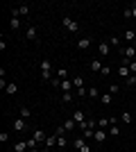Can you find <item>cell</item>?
Segmentation results:
<instances>
[{"label": "cell", "instance_id": "cell-1", "mask_svg": "<svg viewBox=\"0 0 136 152\" xmlns=\"http://www.w3.org/2000/svg\"><path fill=\"white\" fill-rule=\"evenodd\" d=\"M73 148L77 152H91V145H89V141H86L84 136H77V139L73 141Z\"/></svg>", "mask_w": 136, "mask_h": 152}, {"label": "cell", "instance_id": "cell-2", "mask_svg": "<svg viewBox=\"0 0 136 152\" xmlns=\"http://www.w3.org/2000/svg\"><path fill=\"white\" fill-rule=\"evenodd\" d=\"M61 25H64V30H66V32H77V30H79L77 20L71 18V16H64V18H61Z\"/></svg>", "mask_w": 136, "mask_h": 152}, {"label": "cell", "instance_id": "cell-3", "mask_svg": "<svg viewBox=\"0 0 136 152\" xmlns=\"http://www.w3.org/2000/svg\"><path fill=\"white\" fill-rule=\"evenodd\" d=\"M25 37H27V41H39V27L36 25H27Z\"/></svg>", "mask_w": 136, "mask_h": 152}, {"label": "cell", "instance_id": "cell-4", "mask_svg": "<svg viewBox=\"0 0 136 152\" xmlns=\"http://www.w3.org/2000/svg\"><path fill=\"white\" fill-rule=\"evenodd\" d=\"M97 52H100V57H107L111 52V43L109 41H100V43H97Z\"/></svg>", "mask_w": 136, "mask_h": 152}, {"label": "cell", "instance_id": "cell-5", "mask_svg": "<svg viewBox=\"0 0 136 152\" xmlns=\"http://www.w3.org/2000/svg\"><path fill=\"white\" fill-rule=\"evenodd\" d=\"M107 136H109V132H104V129H100V127L93 132V139H95V143H104V141H107Z\"/></svg>", "mask_w": 136, "mask_h": 152}, {"label": "cell", "instance_id": "cell-6", "mask_svg": "<svg viewBox=\"0 0 136 152\" xmlns=\"http://www.w3.org/2000/svg\"><path fill=\"white\" fill-rule=\"evenodd\" d=\"M14 132H27L25 118H16V121H14Z\"/></svg>", "mask_w": 136, "mask_h": 152}, {"label": "cell", "instance_id": "cell-7", "mask_svg": "<svg viewBox=\"0 0 136 152\" xmlns=\"http://www.w3.org/2000/svg\"><path fill=\"white\" fill-rule=\"evenodd\" d=\"M123 57H127V59H136V48L134 45H127V48H123Z\"/></svg>", "mask_w": 136, "mask_h": 152}, {"label": "cell", "instance_id": "cell-8", "mask_svg": "<svg viewBox=\"0 0 136 152\" xmlns=\"http://www.w3.org/2000/svg\"><path fill=\"white\" fill-rule=\"evenodd\" d=\"M59 89H61V93H66V91H73V89H75V84H73V80H61Z\"/></svg>", "mask_w": 136, "mask_h": 152}, {"label": "cell", "instance_id": "cell-9", "mask_svg": "<svg viewBox=\"0 0 136 152\" xmlns=\"http://www.w3.org/2000/svg\"><path fill=\"white\" fill-rule=\"evenodd\" d=\"M132 73H129V66H125V64H120L118 66V77H123V80H127Z\"/></svg>", "mask_w": 136, "mask_h": 152}, {"label": "cell", "instance_id": "cell-10", "mask_svg": "<svg viewBox=\"0 0 136 152\" xmlns=\"http://www.w3.org/2000/svg\"><path fill=\"white\" fill-rule=\"evenodd\" d=\"M91 43H93V41H91L89 37H82L77 41V48H79V50H86V48H91Z\"/></svg>", "mask_w": 136, "mask_h": 152}, {"label": "cell", "instance_id": "cell-11", "mask_svg": "<svg viewBox=\"0 0 136 152\" xmlns=\"http://www.w3.org/2000/svg\"><path fill=\"white\" fill-rule=\"evenodd\" d=\"M79 129H82V132H86V129H95V121H93V118H86V121L79 125Z\"/></svg>", "mask_w": 136, "mask_h": 152}, {"label": "cell", "instance_id": "cell-12", "mask_svg": "<svg viewBox=\"0 0 136 152\" xmlns=\"http://www.w3.org/2000/svg\"><path fill=\"white\" fill-rule=\"evenodd\" d=\"M25 150H30V148H27V141H25V139L16 141V145H14V152H25Z\"/></svg>", "mask_w": 136, "mask_h": 152}, {"label": "cell", "instance_id": "cell-13", "mask_svg": "<svg viewBox=\"0 0 136 152\" xmlns=\"http://www.w3.org/2000/svg\"><path fill=\"white\" fill-rule=\"evenodd\" d=\"M32 139L36 141V143H41V141H43V143H45V139H48V136H45V132H43V129H34Z\"/></svg>", "mask_w": 136, "mask_h": 152}, {"label": "cell", "instance_id": "cell-14", "mask_svg": "<svg viewBox=\"0 0 136 152\" xmlns=\"http://www.w3.org/2000/svg\"><path fill=\"white\" fill-rule=\"evenodd\" d=\"M5 93L7 95H16V93H18V84H16V82H9V84H7V89H5Z\"/></svg>", "mask_w": 136, "mask_h": 152}, {"label": "cell", "instance_id": "cell-15", "mask_svg": "<svg viewBox=\"0 0 136 152\" xmlns=\"http://www.w3.org/2000/svg\"><path fill=\"white\" fill-rule=\"evenodd\" d=\"M75 125H77V123L73 121V116L68 118V121H64V129H66L68 134H71V132H75Z\"/></svg>", "mask_w": 136, "mask_h": 152}, {"label": "cell", "instance_id": "cell-16", "mask_svg": "<svg viewBox=\"0 0 136 152\" xmlns=\"http://www.w3.org/2000/svg\"><path fill=\"white\" fill-rule=\"evenodd\" d=\"M57 139H59L57 134H50V136H48V139H45V150H50V148L55 145V143H57Z\"/></svg>", "mask_w": 136, "mask_h": 152}, {"label": "cell", "instance_id": "cell-17", "mask_svg": "<svg viewBox=\"0 0 136 152\" xmlns=\"http://www.w3.org/2000/svg\"><path fill=\"white\" fill-rule=\"evenodd\" d=\"M73 121L77 123V125H82V123L86 121V118H84V111H79V109H77V111H75V114H73Z\"/></svg>", "mask_w": 136, "mask_h": 152}, {"label": "cell", "instance_id": "cell-18", "mask_svg": "<svg viewBox=\"0 0 136 152\" xmlns=\"http://www.w3.org/2000/svg\"><path fill=\"white\" fill-rule=\"evenodd\" d=\"M132 118H134L132 111H123V114H120V121H123L125 125H132Z\"/></svg>", "mask_w": 136, "mask_h": 152}, {"label": "cell", "instance_id": "cell-19", "mask_svg": "<svg viewBox=\"0 0 136 152\" xmlns=\"http://www.w3.org/2000/svg\"><path fill=\"white\" fill-rule=\"evenodd\" d=\"M89 68L93 70V73H100V70H102V61H95V59H93V61L89 64Z\"/></svg>", "mask_w": 136, "mask_h": 152}, {"label": "cell", "instance_id": "cell-20", "mask_svg": "<svg viewBox=\"0 0 136 152\" xmlns=\"http://www.w3.org/2000/svg\"><path fill=\"white\" fill-rule=\"evenodd\" d=\"M111 100H113V95H111L109 91H107V93H102V95H100V102H102V104H111Z\"/></svg>", "mask_w": 136, "mask_h": 152}, {"label": "cell", "instance_id": "cell-21", "mask_svg": "<svg viewBox=\"0 0 136 152\" xmlns=\"http://www.w3.org/2000/svg\"><path fill=\"white\" fill-rule=\"evenodd\" d=\"M59 100L64 102V104H68V102H73V93H71V91H66V93H61V98H59Z\"/></svg>", "mask_w": 136, "mask_h": 152}, {"label": "cell", "instance_id": "cell-22", "mask_svg": "<svg viewBox=\"0 0 136 152\" xmlns=\"http://www.w3.org/2000/svg\"><path fill=\"white\" fill-rule=\"evenodd\" d=\"M57 145H59V150H66V145H68V139H66V136H59V139H57Z\"/></svg>", "mask_w": 136, "mask_h": 152}, {"label": "cell", "instance_id": "cell-23", "mask_svg": "<svg viewBox=\"0 0 136 152\" xmlns=\"http://www.w3.org/2000/svg\"><path fill=\"white\" fill-rule=\"evenodd\" d=\"M134 39H136V32H134V30H127V32H125V41L134 43Z\"/></svg>", "mask_w": 136, "mask_h": 152}, {"label": "cell", "instance_id": "cell-24", "mask_svg": "<svg viewBox=\"0 0 136 152\" xmlns=\"http://www.w3.org/2000/svg\"><path fill=\"white\" fill-rule=\"evenodd\" d=\"M73 84H75V89H82V86H84V77H73Z\"/></svg>", "mask_w": 136, "mask_h": 152}, {"label": "cell", "instance_id": "cell-25", "mask_svg": "<svg viewBox=\"0 0 136 152\" xmlns=\"http://www.w3.org/2000/svg\"><path fill=\"white\" fill-rule=\"evenodd\" d=\"M9 27H12V30H18L20 27V18H9Z\"/></svg>", "mask_w": 136, "mask_h": 152}, {"label": "cell", "instance_id": "cell-26", "mask_svg": "<svg viewBox=\"0 0 136 152\" xmlns=\"http://www.w3.org/2000/svg\"><path fill=\"white\" fill-rule=\"evenodd\" d=\"M41 70H52V61L50 59H43V61H41Z\"/></svg>", "mask_w": 136, "mask_h": 152}, {"label": "cell", "instance_id": "cell-27", "mask_svg": "<svg viewBox=\"0 0 136 152\" xmlns=\"http://www.w3.org/2000/svg\"><path fill=\"white\" fill-rule=\"evenodd\" d=\"M109 125L111 127V118H100V123H97V127H100V129H104V127Z\"/></svg>", "mask_w": 136, "mask_h": 152}, {"label": "cell", "instance_id": "cell-28", "mask_svg": "<svg viewBox=\"0 0 136 152\" xmlns=\"http://www.w3.org/2000/svg\"><path fill=\"white\" fill-rule=\"evenodd\" d=\"M57 77H59V80H68V70H66V68H59L57 70Z\"/></svg>", "mask_w": 136, "mask_h": 152}, {"label": "cell", "instance_id": "cell-29", "mask_svg": "<svg viewBox=\"0 0 136 152\" xmlns=\"http://www.w3.org/2000/svg\"><path fill=\"white\" fill-rule=\"evenodd\" d=\"M125 86H136V75H129L125 80Z\"/></svg>", "mask_w": 136, "mask_h": 152}, {"label": "cell", "instance_id": "cell-30", "mask_svg": "<svg viewBox=\"0 0 136 152\" xmlns=\"http://www.w3.org/2000/svg\"><path fill=\"white\" fill-rule=\"evenodd\" d=\"M41 80H50L52 82V70H41Z\"/></svg>", "mask_w": 136, "mask_h": 152}, {"label": "cell", "instance_id": "cell-31", "mask_svg": "<svg viewBox=\"0 0 136 152\" xmlns=\"http://www.w3.org/2000/svg\"><path fill=\"white\" fill-rule=\"evenodd\" d=\"M20 116H23V118H30V116H32L30 107H20Z\"/></svg>", "mask_w": 136, "mask_h": 152}, {"label": "cell", "instance_id": "cell-32", "mask_svg": "<svg viewBox=\"0 0 136 152\" xmlns=\"http://www.w3.org/2000/svg\"><path fill=\"white\" fill-rule=\"evenodd\" d=\"M109 134H111V136H120V129H118V125H111V127H109Z\"/></svg>", "mask_w": 136, "mask_h": 152}, {"label": "cell", "instance_id": "cell-33", "mask_svg": "<svg viewBox=\"0 0 136 152\" xmlns=\"http://www.w3.org/2000/svg\"><path fill=\"white\" fill-rule=\"evenodd\" d=\"M100 95H102V93H100L95 86H93V89H89V98H100Z\"/></svg>", "mask_w": 136, "mask_h": 152}, {"label": "cell", "instance_id": "cell-34", "mask_svg": "<svg viewBox=\"0 0 136 152\" xmlns=\"http://www.w3.org/2000/svg\"><path fill=\"white\" fill-rule=\"evenodd\" d=\"M86 95H89V89H86V86L77 89V98H86Z\"/></svg>", "mask_w": 136, "mask_h": 152}, {"label": "cell", "instance_id": "cell-35", "mask_svg": "<svg viewBox=\"0 0 136 152\" xmlns=\"http://www.w3.org/2000/svg\"><path fill=\"white\" fill-rule=\"evenodd\" d=\"M18 14H20V16H27V14H30V7H27V5L18 7Z\"/></svg>", "mask_w": 136, "mask_h": 152}, {"label": "cell", "instance_id": "cell-36", "mask_svg": "<svg viewBox=\"0 0 136 152\" xmlns=\"http://www.w3.org/2000/svg\"><path fill=\"white\" fill-rule=\"evenodd\" d=\"M118 91H120V86H118V84H109V93H111V95H116Z\"/></svg>", "mask_w": 136, "mask_h": 152}, {"label": "cell", "instance_id": "cell-37", "mask_svg": "<svg viewBox=\"0 0 136 152\" xmlns=\"http://www.w3.org/2000/svg\"><path fill=\"white\" fill-rule=\"evenodd\" d=\"M100 73H102L104 77H109V75H111V66H102V70H100Z\"/></svg>", "mask_w": 136, "mask_h": 152}, {"label": "cell", "instance_id": "cell-38", "mask_svg": "<svg viewBox=\"0 0 136 152\" xmlns=\"http://www.w3.org/2000/svg\"><path fill=\"white\" fill-rule=\"evenodd\" d=\"M129 73H132V75H136V59H132V61H129Z\"/></svg>", "mask_w": 136, "mask_h": 152}, {"label": "cell", "instance_id": "cell-39", "mask_svg": "<svg viewBox=\"0 0 136 152\" xmlns=\"http://www.w3.org/2000/svg\"><path fill=\"white\" fill-rule=\"evenodd\" d=\"M36 145H39V143H36V141H34V139H27V148H30V150H34V148H36Z\"/></svg>", "mask_w": 136, "mask_h": 152}, {"label": "cell", "instance_id": "cell-40", "mask_svg": "<svg viewBox=\"0 0 136 152\" xmlns=\"http://www.w3.org/2000/svg\"><path fill=\"white\" fill-rule=\"evenodd\" d=\"M7 141H9V134L2 132V134H0V143H7Z\"/></svg>", "mask_w": 136, "mask_h": 152}, {"label": "cell", "instance_id": "cell-41", "mask_svg": "<svg viewBox=\"0 0 136 152\" xmlns=\"http://www.w3.org/2000/svg\"><path fill=\"white\" fill-rule=\"evenodd\" d=\"M109 43L113 45V48H116V45H120V39H118V37H113V39H109Z\"/></svg>", "mask_w": 136, "mask_h": 152}, {"label": "cell", "instance_id": "cell-42", "mask_svg": "<svg viewBox=\"0 0 136 152\" xmlns=\"http://www.w3.org/2000/svg\"><path fill=\"white\" fill-rule=\"evenodd\" d=\"M129 7H132V18H134V20H136V0H134V2H132V5H129Z\"/></svg>", "mask_w": 136, "mask_h": 152}, {"label": "cell", "instance_id": "cell-43", "mask_svg": "<svg viewBox=\"0 0 136 152\" xmlns=\"http://www.w3.org/2000/svg\"><path fill=\"white\" fill-rule=\"evenodd\" d=\"M123 14H125V18H132V7H127V9H125Z\"/></svg>", "mask_w": 136, "mask_h": 152}, {"label": "cell", "instance_id": "cell-44", "mask_svg": "<svg viewBox=\"0 0 136 152\" xmlns=\"http://www.w3.org/2000/svg\"><path fill=\"white\" fill-rule=\"evenodd\" d=\"M132 45H134V48H136V39H134V43H132Z\"/></svg>", "mask_w": 136, "mask_h": 152}, {"label": "cell", "instance_id": "cell-45", "mask_svg": "<svg viewBox=\"0 0 136 152\" xmlns=\"http://www.w3.org/2000/svg\"><path fill=\"white\" fill-rule=\"evenodd\" d=\"M134 114H136V107H134Z\"/></svg>", "mask_w": 136, "mask_h": 152}]
</instances>
